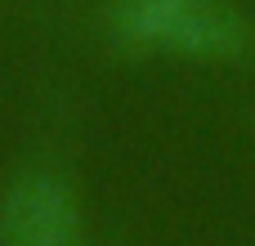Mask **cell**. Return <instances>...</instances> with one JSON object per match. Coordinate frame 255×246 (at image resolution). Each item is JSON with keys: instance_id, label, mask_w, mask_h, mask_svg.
<instances>
[{"instance_id": "obj_1", "label": "cell", "mask_w": 255, "mask_h": 246, "mask_svg": "<svg viewBox=\"0 0 255 246\" xmlns=\"http://www.w3.org/2000/svg\"><path fill=\"white\" fill-rule=\"evenodd\" d=\"M112 36L143 54L224 63L247 49V22L229 0H117Z\"/></svg>"}, {"instance_id": "obj_2", "label": "cell", "mask_w": 255, "mask_h": 246, "mask_svg": "<svg viewBox=\"0 0 255 246\" xmlns=\"http://www.w3.org/2000/svg\"><path fill=\"white\" fill-rule=\"evenodd\" d=\"M81 202L58 175H22L0 197V246H81Z\"/></svg>"}]
</instances>
